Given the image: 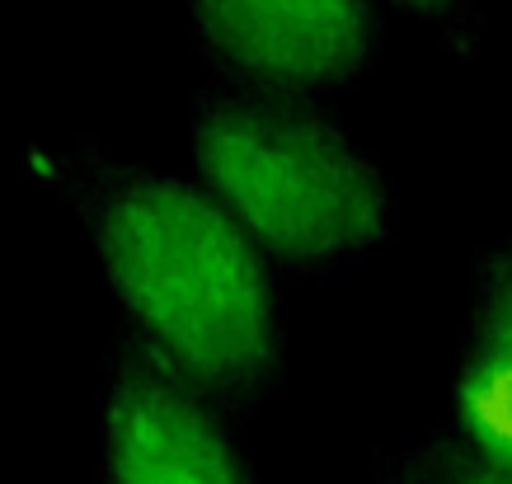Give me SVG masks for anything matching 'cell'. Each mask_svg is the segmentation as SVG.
Returning <instances> with one entry per match:
<instances>
[{"mask_svg": "<svg viewBox=\"0 0 512 484\" xmlns=\"http://www.w3.org/2000/svg\"><path fill=\"white\" fill-rule=\"evenodd\" d=\"M47 179L94 250L123 334L245 423L287 386L282 278L198 174L76 141Z\"/></svg>", "mask_w": 512, "mask_h": 484, "instance_id": "1", "label": "cell"}, {"mask_svg": "<svg viewBox=\"0 0 512 484\" xmlns=\"http://www.w3.org/2000/svg\"><path fill=\"white\" fill-rule=\"evenodd\" d=\"M188 156L278 278L339 282L395 240L386 165L329 99L202 80L188 94Z\"/></svg>", "mask_w": 512, "mask_h": 484, "instance_id": "2", "label": "cell"}, {"mask_svg": "<svg viewBox=\"0 0 512 484\" xmlns=\"http://www.w3.org/2000/svg\"><path fill=\"white\" fill-rule=\"evenodd\" d=\"M99 484H259L245 423L132 334L99 358Z\"/></svg>", "mask_w": 512, "mask_h": 484, "instance_id": "3", "label": "cell"}, {"mask_svg": "<svg viewBox=\"0 0 512 484\" xmlns=\"http://www.w3.org/2000/svg\"><path fill=\"white\" fill-rule=\"evenodd\" d=\"M207 80L329 99L367 76L386 43L381 0H184Z\"/></svg>", "mask_w": 512, "mask_h": 484, "instance_id": "4", "label": "cell"}, {"mask_svg": "<svg viewBox=\"0 0 512 484\" xmlns=\"http://www.w3.org/2000/svg\"><path fill=\"white\" fill-rule=\"evenodd\" d=\"M456 391L512 395V235L470 264V292L456 334Z\"/></svg>", "mask_w": 512, "mask_h": 484, "instance_id": "5", "label": "cell"}, {"mask_svg": "<svg viewBox=\"0 0 512 484\" xmlns=\"http://www.w3.org/2000/svg\"><path fill=\"white\" fill-rule=\"evenodd\" d=\"M451 428L498 470L512 475V395L503 391H456Z\"/></svg>", "mask_w": 512, "mask_h": 484, "instance_id": "6", "label": "cell"}, {"mask_svg": "<svg viewBox=\"0 0 512 484\" xmlns=\"http://www.w3.org/2000/svg\"><path fill=\"white\" fill-rule=\"evenodd\" d=\"M409 442H414V456H419L423 475L433 484H512L508 470H498L494 461H484L451 423H437L433 433L409 438Z\"/></svg>", "mask_w": 512, "mask_h": 484, "instance_id": "7", "label": "cell"}, {"mask_svg": "<svg viewBox=\"0 0 512 484\" xmlns=\"http://www.w3.org/2000/svg\"><path fill=\"white\" fill-rule=\"evenodd\" d=\"M409 19H423L451 57H470L484 33V0H381Z\"/></svg>", "mask_w": 512, "mask_h": 484, "instance_id": "8", "label": "cell"}, {"mask_svg": "<svg viewBox=\"0 0 512 484\" xmlns=\"http://www.w3.org/2000/svg\"><path fill=\"white\" fill-rule=\"evenodd\" d=\"M372 484H433V480L423 475L419 456H414V442H400V447H390V452H376Z\"/></svg>", "mask_w": 512, "mask_h": 484, "instance_id": "9", "label": "cell"}]
</instances>
